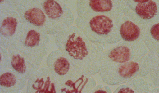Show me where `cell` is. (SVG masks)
Wrapping results in <instances>:
<instances>
[{"instance_id":"obj_14","label":"cell","mask_w":159,"mask_h":93,"mask_svg":"<svg viewBox=\"0 0 159 93\" xmlns=\"http://www.w3.org/2000/svg\"><path fill=\"white\" fill-rule=\"evenodd\" d=\"M89 5L93 10L97 12L109 11L113 6L112 2L111 0H91Z\"/></svg>"},{"instance_id":"obj_16","label":"cell","mask_w":159,"mask_h":93,"mask_svg":"<svg viewBox=\"0 0 159 93\" xmlns=\"http://www.w3.org/2000/svg\"><path fill=\"white\" fill-rule=\"evenodd\" d=\"M150 32L152 37L155 40L159 41V23L152 27Z\"/></svg>"},{"instance_id":"obj_11","label":"cell","mask_w":159,"mask_h":93,"mask_svg":"<svg viewBox=\"0 0 159 93\" xmlns=\"http://www.w3.org/2000/svg\"><path fill=\"white\" fill-rule=\"evenodd\" d=\"M139 1L141 2L135 9L136 13L144 19H149L153 17L157 12L156 3L152 0Z\"/></svg>"},{"instance_id":"obj_13","label":"cell","mask_w":159,"mask_h":93,"mask_svg":"<svg viewBox=\"0 0 159 93\" xmlns=\"http://www.w3.org/2000/svg\"><path fill=\"white\" fill-rule=\"evenodd\" d=\"M130 52L129 49L125 46L117 47L112 50L109 56L113 61L119 63L128 61L130 58Z\"/></svg>"},{"instance_id":"obj_9","label":"cell","mask_w":159,"mask_h":93,"mask_svg":"<svg viewBox=\"0 0 159 93\" xmlns=\"http://www.w3.org/2000/svg\"><path fill=\"white\" fill-rule=\"evenodd\" d=\"M9 65L16 72L27 78L36 71L19 53L10 49H8Z\"/></svg>"},{"instance_id":"obj_5","label":"cell","mask_w":159,"mask_h":93,"mask_svg":"<svg viewBox=\"0 0 159 93\" xmlns=\"http://www.w3.org/2000/svg\"><path fill=\"white\" fill-rule=\"evenodd\" d=\"M57 81L48 68L44 67L38 70L28 81L27 92L56 93Z\"/></svg>"},{"instance_id":"obj_2","label":"cell","mask_w":159,"mask_h":93,"mask_svg":"<svg viewBox=\"0 0 159 93\" xmlns=\"http://www.w3.org/2000/svg\"><path fill=\"white\" fill-rule=\"evenodd\" d=\"M18 5L10 2L0 4V46L8 49L19 32L23 21Z\"/></svg>"},{"instance_id":"obj_7","label":"cell","mask_w":159,"mask_h":93,"mask_svg":"<svg viewBox=\"0 0 159 93\" xmlns=\"http://www.w3.org/2000/svg\"><path fill=\"white\" fill-rule=\"evenodd\" d=\"M1 90L4 92H15L22 89L27 78L14 70L8 65L0 68Z\"/></svg>"},{"instance_id":"obj_3","label":"cell","mask_w":159,"mask_h":93,"mask_svg":"<svg viewBox=\"0 0 159 93\" xmlns=\"http://www.w3.org/2000/svg\"><path fill=\"white\" fill-rule=\"evenodd\" d=\"M41 3L47 19L44 32L53 34L63 30L65 8L62 2L58 0H43Z\"/></svg>"},{"instance_id":"obj_1","label":"cell","mask_w":159,"mask_h":93,"mask_svg":"<svg viewBox=\"0 0 159 93\" xmlns=\"http://www.w3.org/2000/svg\"><path fill=\"white\" fill-rule=\"evenodd\" d=\"M49 41L48 34L43 30L23 22L19 32L8 49L19 53L38 70L47 54Z\"/></svg>"},{"instance_id":"obj_15","label":"cell","mask_w":159,"mask_h":93,"mask_svg":"<svg viewBox=\"0 0 159 93\" xmlns=\"http://www.w3.org/2000/svg\"><path fill=\"white\" fill-rule=\"evenodd\" d=\"M138 64L131 62L121 65L119 69V73L122 77L129 78L131 77L138 69Z\"/></svg>"},{"instance_id":"obj_4","label":"cell","mask_w":159,"mask_h":93,"mask_svg":"<svg viewBox=\"0 0 159 93\" xmlns=\"http://www.w3.org/2000/svg\"><path fill=\"white\" fill-rule=\"evenodd\" d=\"M17 10L23 22L39 28L44 32L47 19L41 0H21Z\"/></svg>"},{"instance_id":"obj_12","label":"cell","mask_w":159,"mask_h":93,"mask_svg":"<svg viewBox=\"0 0 159 93\" xmlns=\"http://www.w3.org/2000/svg\"><path fill=\"white\" fill-rule=\"evenodd\" d=\"M120 32L123 39L129 41H133L137 39L140 33L138 27L129 21H126L121 25Z\"/></svg>"},{"instance_id":"obj_6","label":"cell","mask_w":159,"mask_h":93,"mask_svg":"<svg viewBox=\"0 0 159 93\" xmlns=\"http://www.w3.org/2000/svg\"><path fill=\"white\" fill-rule=\"evenodd\" d=\"M55 42L59 50H65L75 59L82 60L88 54L85 42L80 36H76L74 33L68 35L67 39L57 33Z\"/></svg>"},{"instance_id":"obj_10","label":"cell","mask_w":159,"mask_h":93,"mask_svg":"<svg viewBox=\"0 0 159 93\" xmlns=\"http://www.w3.org/2000/svg\"><path fill=\"white\" fill-rule=\"evenodd\" d=\"M92 30L98 34H106L110 32L113 26L112 20L104 16H98L90 21Z\"/></svg>"},{"instance_id":"obj_8","label":"cell","mask_w":159,"mask_h":93,"mask_svg":"<svg viewBox=\"0 0 159 93\" xmlns=\"http://www.w3.org/2000/svg\"><path fill=\"white\" fill-rule=\"evenodd\" d=\"M63 54L62 51L58 49L52 51L47 58V67L56 81L66 74L70 69V63Z\"/></svg>"}]
</instances>
